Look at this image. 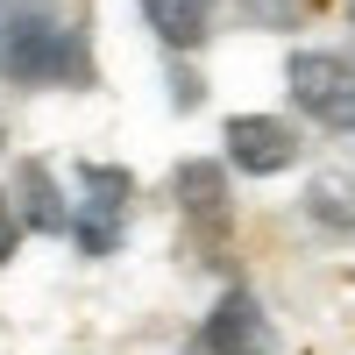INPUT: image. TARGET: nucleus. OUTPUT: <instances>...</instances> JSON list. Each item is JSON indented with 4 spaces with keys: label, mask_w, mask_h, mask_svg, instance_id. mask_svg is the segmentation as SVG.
<instances>
[{
    "label": "nucleus",
    "mask_w": 355,
    "mask_h": 355,
    "mask_svg": "<svg viewBox=\"0 0 355 355\" xmlns=\"http://www.w3.org/2000/svg\"><path fill=\"white\" fill-rule=\"evenodd\" d=\"M21 220L36 234H64V220H71V206L57 199V178L43 164H21Z\"/></svg>",
    "instance_id": "nucleus-8"
},
{
    "label": "nucleus",
    "mask_w": 355,
    "mask_h": 355,
    "mask_svg": "<svg viewBox=\"0 0 355 355\" xmlns=\"http://www.w3.org/2000/svg\"><path fill=\"white\" fill-rule=\"evenodd\" d=\"M306 214L327 227V234H355V185H348L341 171L313 178V185H306Z\"/></svg>",
    "instance_id": "nucleus-9"
},
{
    "label": "nucleus",
    "mask_w": 355,
    "mask_h": 355,
    "mask_svg": "<svg viewBox=\"0 0 355 355\" xmlns=\"http://www.w3.org/2000/svg\"><path fill=\"white\" fill-rule=\"evenodd\" d=\"M142 15H150V28L171 50H192V43H206V28H214V0H142Z\"/></svg>",
    "instance_id": "nucleus-6"
},
{
    "label": "nucleus",
    "mask_w": 355,
    "mask_h": 355,
    "mask_svg": "<svg viewBox=\"0 0 355 355\" xmlns=\"http://www.w3.org/2000/svg\"><path fill=\"white\" fill-rule=\"evenodd\" d=\"M284 85L320 128L348 135L355 128V57H334V50H299L284 64Z\"/></svg>",
    "instance_id": "nucleus-2"
},
{
    "label": "nucleus",
    "mask_w": 355,
    "mask_h": 355,
    "mask_svg": "<svg viewBox=\"0 0 355 355\" xmlns=\"http://www.w3.org/2000/svg\"><path fill=\"white\" fill-rule=\"evenodd\" d=\"M171 192H178V206H185L192 220L214 227L220 206H227V171H220V164H178V171H171Z\"/></svg>",
    "instance_id": "nucleus-7"
},
{
    "label": "nucleus",
    "mask_w": 355,
    "mask_h": 355,
    "mask_svg": "<svg viewBox=\"0 0 355 355\" xmlns=\"http://www.w3.org/2000/svg\"><path fill=\"white\" fill-rule=\"evenodd\" d=\"M185 355H214V348H206V341H192V348H185Z\"/></svg>",
    "instance_id": "nucleus-11"
},
{
    "label": "nucleus",
    "mask_w": 355,
    "mask_h": 355,
    "mask_svg": "<svg viewBox=\"0 0 355 355\" xmlns=\"http://www.w3.org/2000/svg\"><path fill=\"white\" fill-rule=\"evenodd\" d=\"M0 78L15 85H93V43L64 0H21L0 21Z\"/></svg>",
    "instance_id": "nucleus-1"
},
{
    "label": "nucleus",
    "mask_w": 355,
    "mask_h": 355,
    "mask_svg": "<svg viewBox=\"0 0 355 355\" xmlns=\"http://www.w3.org/2000/svg\"><path fill=\"white\" fill-rule=\"evenodd\" d=\"M78 206H71V234L85 256H107L114 242H121V220H128V199H135V178L114 171V164H78Z\"/></svg>",
    "instance_id": "nucleus-3"
},
{
    "label": "nucleus",
    "mask_w": 355,
    "mask_h": 355,
    "mask_svg": "<svg viewBox=\"0 0 355 355\" xmlns=\"http://www.w3.org/2000/svg\"><path fill=\"white\" fill-rule=\"evenodd\" d=\"M227 157L249 178H277L299 157V135H291V121H277V114H234L227 121Z\"/></svg>",
    "instance_id": "nucleus-4"
},
{
    "label": "nucleus",
    "mask_w": 355,
    "mask_h": 355,
    "mask_svg": "<svg viewBox=\"0 0 355 355\" xmlns=\"http://www.w3.org/2000/svg\"><path fill=\"white\" fill-rule=\"evenodd\" d=\"M15 242H21V214L8 206V192H0V263L15 256Z\"/></svg>",
    "instance_id": "nucleus-10"
},
{
    "label": "nucleus",
    "mask_w": 355,
    "mask_h": 355,
    "mask_svg": "<svg viewBox=\"0 0 355 355\" xmlns=\"http://www.w3.org/2000/svg\"><path fill=\"white\" fill-rule=\"evenodd\" d=\"M348 15H355V8H348Z\"/></svg>",
    "instance_id": "nucleus-12"
},
{
    "label": "nucleus",
    "mask_w": 355,
    "mask_h": 355,
    "mask_svg": "<svg viewBox=\"0 0 355 355\" xmlns=\"http://www.w3.org/2000/svg\"><path fill=\"white\" fill-rule=\"evenodd\" d=\"M199 341L214 355H277V334H270V320H263V306L249 291H220V306L206 313Z\"/></svg>",
    "instance_id": "nucleus-5"
}]
</instances>
